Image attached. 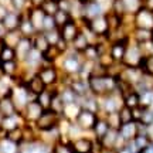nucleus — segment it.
Segmentation results:
<instances>
[{
    "mask_svg": "<svg viewBox=\"0 0 153 153\" xmlns=\"http://www.w3.org/2000/svg\"><path fill=\"white\" fill-rule=\"evenodd\" d=\"M26 87H27L28 91L33 94V95H36V97H37L38 94H41L44 89L47 88L45 87V84L41 81V78H40L37 74H34V75L26 82Z\"/></svg>",
    "mask_w": 153,
    "mask_h": 153,
    "instance_id": "a878e982",
    "label": "nucleus"
},
{
    "mask_svg": "<svg viewBox=\"0 0 153 153\" xmlns=\"http://www.w3.org/2000/svg\"><path fill=\"white\" fill-rule=\"evenodd\" d=\"M119 135L126 142H131L133 140V137L137 135V122L132 120V122H128V123H122L119 128Z\"/></svg>",
    "mask_w": 153,
    "mask_h": 153,
    "instance_id": "4be33fe9",
    "label": "nucleus"
},
{
    "mask_svg": "<svg viewBox=\"0 0 153 153\" xmlns=\"http://www.w3.org/2000/svg\"><path fill=\"white\" fill-rule=\"evenodd\" d=\"M53 1H57V3H60V1H61V0H53Z\"/></svg>",
    "mask_w": 153,
    "mask_h": 153,
    "instance_id": "0e129e2a",
    "label": "nucleus"
},
{
    "mask_svg": "<svg viewBox=\"0 0 153 153\" xmlns=\"http://www.w3.org/2000/svg\"><path fill=\"white\" fill-rule=\"evenodd\" d=\"M10 10V7L7 3H3V1H0V22H3V19L6 17V14L9 13Z\"/></svg>",
    "mask_w": 153,
    "mask_h": 153,
    "instance_id": "5fc2aeb1",
    "label": "nucleus"
},
{
    "mask_svg": "<svg viewBox=\"0 0 153 153\" xmlns=\"http://www.w3.org/2000/svg\"><path fill=\"white\" fill-rule=\"evenodd\" d=\"M98 114H95V112H91V111L88 109H84L82 108L81 112L78 114V116H76V119L74 120L76 125L81 128L84 132H91L94 129V126H95V123H97V120H98Z\"/></svg>",
    "mask_w": 153,
    "mask_h": 153,
    "instance_id": "0eeeda50",
    "label": "nucleus"
},
{
    "mask_svg": "<svg viewBox=\"0 0 153 153\" xmlns=\"http://www.w3.org/2000/svg\"><path fill=\"white\" fill-rule=\"evenodd\" d=\"M109 123H108V120L105 119L104 115H99L98 116V120H97V123L94 126V129L91 131L92 133V137L94 139H97V140H101L102 137L106 135V132L109 131Z\"/></svg>",
    "mask_w": 153,
    "mask_h": 153,
    "instance_id": "412c9836",
    "label": "nucleus"
},
{
    "mask_svg": "<svg viewBox=\"0 0 153 153\" xmlns=\"http://www.w3.org/2000/svg\"><path fill=\"white\" fill-rule=\"evenodd\" d=\"M6 47V44H4V41L3 40H0V55H1V53H3V48Z\"/></svg>",
    "mask_w": 153,
    "mask_h": 153,
    "instance_id": "680f3d73",
    "label": "nucleus"
},
{
    "mask_svg": "<svg viewBox=\"0 0 153 153\" xmlns=\"http://www.w3.org/2000/svg\"><path fill=\"white\" fill-rule=\"evenodd\" d=\"M54 28H58L57 24H55V20L53 16H45L43 23V31H50V30H54Z\"/></svg>",
    "mask_w": 153,
    "mask_h": 153,
    "instance_id": "864d4df0",
    "label": "nucleus"
},
{
    "mask_svg": "<svg viewBox=\"0 0 153 153\" xmlns=\"http://www.w3.org/2000/svg\"><path fill=\"white\" fill-rule=\"evenodd\" d=\"M123 1V6L126 9V13L129 14H135L140 7H142V0H122Z\"/></svg>",
    "mask_w": 153,
    "mask_h": 153,
    "instance_id": "a18cd8bd",
    "label": "nucleus"
},
{
    "mask_svg": "<svg viewBox=\"0 0 153 153\" xmlns=\"http://www.w3.org/2000/svg\"><path fill=\"white\" fill-rule=\"evenodd\" d=\"M4 136L11 140L13 143H16V145H22L23 140H24V132H23V126H19L16 129H13V131H9L4 133Z\"/></svg>",
    "mask_w": 153,
    "mask_h": 153,
    "instance_id": "4c0bfd02",
    "label": "nucleus"
},
{
    "mask_svg": "<svg viewBox=\"0 0 153 153\" xmlns=\"http://www.w3.org/2000/svg\"><path fill=\"white\" fill-rule=\"evenodd\" d=\"M45 34V37L48 40L50 45H55V44L60 41L61 34H60V28H54V30H50V31H43Z\"/></svg>",
    "mask_w": 153,
    "mask_h": 153,
    "instance_id": "603ef678",
    "label": "nucleus"
},
{
    "mask_svg": "<svg viewBox=\"0 0 153 153\" xmlns=\"http://www.w3.org/2000/svg\"><path fill=\"white\" fill-rule=\"evenodd\" d=\"M150 142H152V140H150V137H149L148 135H145V133H137L136 136L133 137V140H131V145L133 146V149L139 153L142 149L146 148Z\"/></svg>",
    "mask_w": 153,
    "mask_h": 153,
    "instance_id": "c9c22d12",
    "label": "nucleus"
},
{
    "mask_svg": "<svg viewBox=\"0 0 153 153\" xmlns=\"http://www.w3.org/2000/svg\"><path fill=\"white\" fill-rule=\"evenodd\" d=\"M4 34H6V28H4V26L1 24V22H0V40H3Z\"/></svg>",
    "mask_w": 153,
    "mask_h": 153,
    "instance_id": "052dcab7",
    "label": "nucleus"
},
{
    "mask_svg": "<svg viewBox=\"0 0 153 153\" xmlns=\"http://www.w3.org/2000/svg\"><path fill=\"white\" fill-rule=\"evenodd\" d=\"M27 17L30 19L31 24L34 26V28L38 31H43V23H44V19H45V14L44 11L41 10V7H30L27 11H26Z\"/></svg>",
    "mask_w": 153,
    "mask_h": 153,
    "instance_id": "a211bd4d",
    "label": "nucleus"
},
{
    "mask_svg": "<svg viewBox=\"0 0 153 153\" xmlns=\"http://www.w3.org/2000/svg\"><path fill=\"white\" fill-rule=\"evenodd\" d=\"M116 82H118V78L112 75L89 76L88 78L89 92L94 94L95 97H104L106 94L116 91Z\"/></svg>",
    "mask_w": 153,
    "mask_h": 153,
    "instance_id": "f257e3e1",
    "label": "nucleus"
},
{
    "mask_svg": "<svg viewBox=\"0 0 153 153\" xmlns=\"http://www.w3.org/2000/svg\"><path fill=\"white\" fill-rule=\"evenodd\" d=\"M43 53H40L38 50H36L33 47V50L28 53L27 58L23 61L22 64L26 70H30V71H36L37 72L40 70V67L43 65Z\"/></svg>",
    "mask_w": 153,
    "mask_h": 153,
    "instance_id": "dca6fc26",
    "label": "nucleus"
},
{
    "mask_svg": "<svg viewBox=\"0 0 153 153\" xmlns=\"http://www.w3.org/2000/svg\"><path fill=\"white\" fill-rule=\"evenodd\" d=\"M19 31H20L23 37H28V38H33L34 34L37 33V30L34 28V26L31 24V22H30V19L27 17L26 13H23L22 22H20V26H19Z\"/></svg>",
    "mask_w": 153,
    "mask_h": 153,
    "instance_id": "393cba45",
    "label": "nucleus"
},
{
    "mask_svg": "<svg viewBox=\"0 0 153 153\" xmlns=\"http://www.w3.org/2000/svg\"><path fill=\"white\" fill-rule=\"evenodd\" d=\"M82 58L85 61H98L99 58V50L97 44H89L87 48L81 53Z\"/></svg>",
    "mask_w": 153,
    "mask_h": 153,
    "instance_id": "58836bf2",
    "label": "nucleus"
},
{
    "mask_svg": "<svg viewBox=\"0 0 153 153\" xmlns=\"http://www.w3.org/2000/svg\"><path fill=\"white\" fill-rule=\"evenodd\" d=\"M14 87V79L0 74V98L11 97V91Z\"/></svg>",
    "mask_w": 153,
    "mask_h": 153,
    "instance_id": "c756f323",
    "label": "nucleus"
},
{
    "mask_svg": "<svg viewBox=\"0 0 153 153\" xmlns=\"http://www.w3.org/2000/svg\"><path fill=\"white\" fill-rule=\"evenodd\" d=\"M40 7H41V10L44 11L45 16H54L55 13L60 10L58 3H57V1H53V0H44Z\"/></svg>",
    "mask_w": 153,
    "mask_h": 153,
    "instance_id": "79ce46f5",
    "label": "nucleus"
},
{
    "mask_svg": "<svg viewBox=\"0 0 153 153\" xmlns=\"http://www.w3.org/2000/svg\"><path fill=\"white\" fill-rule=\"evenodd\" d=\"M11 99H13V102L16 105L17 111L22 112L30 101L36 99V95H33V94L28 91L27 87H26V84L16 82L14 87H13V91H11Z\"/></svg>",
    "mask_w": 153,
    "mask_h": 153,
    "instance_id": "7ed1b4c3",
    "label": "nucleus"
},
{
    "mask_svg": "<svg viewBox=\"0 0 153 153\" xmlns=\"http://www.w3.org/2000/svg\"><path fill=\"white\" fill-rule=\"evenodd\" d=\"M0 153H20V146L3 136L0 137Z\"/></svg>",
    "mask_w": 153,
    "mask_h": 153,
    "instance_id": "e433bc0d",
    "label": "nucleus"
},
{
    "mask_svg": "<svg viewBox=\"0 0 153 153\" xmlns=\"http://www.w3.org/2000/svg\"><path fill=\"white\" fill-rule=\"evenodd\" d=\"M89 44H91V43H89L88 37L85 36V33L81 30V31L78 33V36L74 38V41L71 43V48L74 50V51H76V53H79V54H81L82 51L87 48Z\"/></svg>",
    "mask_w": 153,
    "mask_h": 153,
    "instance_id": "2f4dec72",
    "label": "nucleus"
},
{
    "mask_svg": "<svg viewBox=\"0 0 153 153\" xmlns=\"http://www.w3.org/2000/svg\"><path fill=\"white\" fill-rule=\"evenodd\" d=\"M133 23H135V27L153 30V10L142 6L133 14Z\"/></svg>",
    "mask_w": 153,
    "mask_h": 153,
    "instance_id": "1a4fd4ad",
    "label": "nucleus"
},
{
    "mask_svg": "<svg viewBox=\"0 0 153 153\" xmlns=\"http://www.w3.org/2000/svg\"><path fill=\"white\" fill-rule=\"evenodd\" d=\"M143 7H148L153 10V0H143Z\"/></svg>",
    "mask_w": 153,
    "mask_h": 153,
    "instance_id": "bf43d9fd",
    "label": "nucleus"
},
{
    "mask_svg": "<svg viewBox=\"0 0 153 153\" xmlns=\"http://www.w3.org/2000/svg\"><path fill=\"white\" fill-rule=\"evenodd\" d=\"M13 60H17L16 50L13 48V47L6 45L4 48H3L1 55H0V62H3V61H13Z\"/></svg>",
    "mask_w": 153,
    "mask_h": 153,
    "instance_id": "09e8293b",
    "label": "nucleus"
},
{
    "mask_svg": "<svg viewBox=\"0 0 153 153\" xmlns=\"http://www.w3.org/2000/svg\"><path fill=\"white\" fill-rule=\"evenodd\" d=\"M118 137H119V131H118V129H109V131L106 132V135L99 140V143H101V146H102V148L115 149Z\"/></svg>",
    "mask_w": 153,
    "mask_h": 153,
    "instance_id": "bb28decb",
    "label": "nucleus"
},
{
    "mask_svg": "<svg viewBox=\"0 0 153 153\" xmlns=\"http://www.w3.org/2000/svg\"><path fill=\"white\" fill-rule=\"evenodd\" d=\"M51 153H74V152H72V148L70 143L58 140V142H55L51 146Z\"/></svg>",
    "mask_w": 153,
    "mask_h": 153,
    "instance_id": "49530a36",
    "label": "nucleus"
},
{
    "mask_svg": "<svg viewBox=\"0 0 153 153\" xmlns=\"http://www.w3.org/2000/svg\"><path fill=\"white\" fill-rule=\"evenodd\" d=\"M143 58H145V54H143L140 45L135 41H129L128 47H126V53L125 57L122 60V64L125 67H135V68H139L140 64H142Z\"/></svg>",
    "mask_w": 153,
    "mask_h": 153,
    "instance_id": "20e7f679",
    "label": "nucleus"
},
{
    "mask_svg": "<svg viewBox=\"0 0 153 153\" xmlns=\"http://www.w3.org/2000/svg\"><path fill=\"white\" fill-rule=\"evenodd\" d=\"M139 68H140L145 74H149V75L153 76V54L145 55V58H143L142 64H140Z\"/></svg>",
    "mask_w": 153,
    "mask_h": 153,
    "instance_id": "de8ad7c7",
    "label": "nucleus"
},
{
    "mask_svg": "<svg viewBox=\"0 0 153 153\" xmlns=\"http://www.w3.org/2000/svg\"><path fill=\"white\" fill-rule=\"evenodd\" d=\"M26 123L24 119H23V115L20 112H17L14 115H9V116H3L1 120H0V131L6 132L9 131H13V129H16L19 126H23Z\"/></svg>",
    "mask_w": 153,
    "mask_h": 153,
    "instance_id": "2eb2a0df",
    "label": "nucleus"
},
{
    "mask_svg": "<svg viewBox=\"0 0 153 153\" xmlns=\"http://www.w3.org/2000/svg\"><path fill=\"white\" fill-rule=\"evenodd\" d=\"M14 50H16L17 61H19V62H23V61L27 58L28 53L33 50V40L28 37H22Z\"/></svg>",
    "mask_w": 153,
    "mask_h": 153,
    "instance_id": "6ab92c4d",
    "label": "nucleus"
},
{
    "mask_svg": "<svg viewBox=\"0 0 153 153\" xmlns=\"http://www.w3.org/2000/svg\"><path fill=\"white\" fill-rule=\"evenodd\" d=\"M22 17H23V13H19V11H14V10H9V13L6 14V17L3 19V22H1V24H3L6 28V31L19 30Z\"/></svg>",
    "mask_w": 153,
    "mask_h": 153,
    "instance_id": "aec40b11",
    "label": "nucleus"
},
{
    "mask_svg": "<svg viewBox=\"0 0 153 153\" xmlns=\"http://www.w3.org/2000/svg\"><path fill=\"white\" fill-rule=\"evenodd\" d=\"M81 31V24L78 20H70L68 23H65L62 27H60V34L61 38L67 41L68 44H71L74 41V38L78 36V33Z\"/></svg>",
    "mask_w": 153,
    "mask_h": 153,
    "instance_id": "f8f14e48",
    "label": "nucleus"
},
{
    "mask_svg": "<svg viewBox=\"0 0 153 153\" xmlns=\"http://www.w3.org/2000/svg\"><path fill=\"white\" fill-rule=\"evenodd\" d=\"M104 116H105V119L108 120L111 129H118V131H119L122 122H120V118H119V114H118V112H111V114H106V115H104Z\"/></svg>",
    "mask_w": 153,
    "mask_h": 153,
    "instance_id": "c03bdc74",
    "label": "nucleus"
},
{
    "mask_svg": "<svg viewBox=\"0 0 153 153\" xmlns=\"http://www.w3.org/2000/svg\"><path fill=\"white\" fill-rule=\"evenodd\" d=\"M142 114H143V108L142 106H137V108H133L132 109V115H133V120L135 122H139L140 118H142Z\"/></svg>",
    "mask_w": 153,
    "mask_h": 153,
    "instance_id": "6e6d98bb",
    "label": "nucleus"
},
{
    "mask_svg": "<svg viewBox=\"0 0 153 153\" xmlns=\"http://www.w3.org/2000/svg\"><path fill=\"white\" fill-rule=\"evenodd\" d=\"M139 153H153V142H150L145 149H142Z\"/></svg>",
    "mask_w": 153,
    "mask_h": 153,
    "instance_id": "13d9d810",
    "label": "nucleus"
},
{
    "mask_svg": "<svg viewBox=\"0 0 153 153\" xmlns=\"http://www.w3.org/2000/svg\"><path fill=\"white\" fill-rule=\"evenodd\" d=\"M60 119H61V116L54 114L53 111L45 109L43 114H41V116L38 118V120L36 122V128H37L38 132L48 131V129H51V128H54V126L58 125Z\"/></svg>",
    "mask_w": 153,
    "mask_h": 153,
    "instance_id": "9d476101",
    "label": "nucleus"
},
{
    "mask_svg": "<svg viewBox=\"0 0 153 153\" xmlns=\"http://www.w3.org/2000/svg\"><path fill=\"white\" fill-rule=\"evenodd\" d=\"M122 98H123V105L128 106V108H131V109L140 106V94L137 92V91H135V89L131 91V92L125 94Z\"/></svg>",
    "mask_w": 153,
    "mask_h": 153,
    "instance_id": "f704fd0d",
    "label": "nucleus"
},
{
    "mask_svg": "<svg viewBox=\"0 0 153 153\" xmlns=\"http://www.w3.org/2000/svg\"><path fill=\"white\" fill-rule=\"evenodd\" d=\"M23 36L20 34L19 30H13V31H6L4 37H3V41H4L6 45H9V47H13V48H16V45L19 44L20 41V38Z\"/></svg>",
    "mask_w": 153,
    "mask_h": 153,
    "instance_id": "ea45409f",
    "label": "nucleus"
},
{
    "mask_svg": "<svg viewBox=\"0 0 153 153\" xmlns=\"http://www.w3.org/2000/svg\"><path fill=\"white\" fill-rule=\"evenodd\" d=\"M118 153H137L135 149H133V146L131 145V142H128L123 146V148H120V149H118Z\"/></svg>",
    "mask_w": 153,
    "mask_h": 153,
    "instance_id": "4d7b16f0",
    "label": "nucleus"
},
{
    "mask_svg": "<svg viewBox=\"0 0 153 153\" xmlns=\"http://www.w3.org/2000/svg\"><path fill=\"white\" fill-rule=\"evenodd\" d=\"M118 114H119V118H120V122H122V123H128V122H132V120H133L132 109L128 108V106H125V105L118 111Z\"/></svg>",
    "mask_w": 153,
    "mask_h": 153,
    "instance_id": "3c124183",
    "label": "nucleus"
},
{
    "mask_svg": "<svg viewBox=\"0 0 153 153\" xmlns=\"http://www.w3.org/2000/svg\"><path fill=\"white\" fill-rule=\"evenodd\" d=\"M98 98H99V106H101L99 115L118 112L123 106V98H122V95L118 91H114V92L106 94L104 97H98Z\"/></svg>",
    "mask_w": 153,
    "mask_h": 153,
    "instance_id": "f03ea898",
    "label": "nucleus"
},
{
    "mask_svg": "<svg viewBox=\"0 0 153 153\" xmlns=\"http://www.w3.org/2000/svg\"><path fill=\"white\" fill-rule=\"evenodd\" d=\"M81 105L78 104V102H72V104H65V108H64V114H62V118L67 120H74L76 119V116L78 114L81 112Z\"/></svg>",
    "mask_w": 153,
    "mask_h": 153,
    "instance_id": "473e14b6",
    "label": "nucleus"
},
{
    "mask_svg": "<svg viewBox=\"0 0 153 153\" xmlns=\"http://www.w3.org/2000/svg\"><path fill=\"white\" fill-rule=\"evenodd\" d=\"M7 4L10 7V10L19 11V13H26L31 7L30 6V0H9Z\"/></svg>",
    "mask_w": 153,
    "mask_h": 153,
    "instance_id": "a19ab883",
    "label": "nucleus"
},
{
    "mask_svg": "<svg viewBox=\"0 0 153 153\" xmlns=\"http://www.w3.org/2000/svg\"><path fill=\"white\" fill-rule=\"evenodd\" d=\"M94 143H95L94 137L84 135V136H79L76 139H74V140H71L70 145H71L74 153H92Z\"/></svg>",
    "mask_w": 153,
    "mask_h": 153,
    "instance_id": "4468645a",
    "label": "nucleus"
},
{
    "mask_svg": "<svg viewBox=\"0 0 153 153\" xmlns=\"http://www.w3.org/2000/svg\"><path fill=\"white\" fill-rule=\"evenodd\" d=\"M53 95H54V89L53 88H45L41 94H38L36 97V101L43 106V109H50V105H51V99H53Z\"/></svg>",
    "mask_w": 153,
    "mask_h": 153,
    "instance_id": "72a5a7b5",
    "label": "nucleus"
},
{
    "mask_svg": "<svg viewBox=\"0 0 153 153\" xmlns=\"http://www.w3.org/2000/svg\"><path fill=\"white\" fill-rule=\"evenodd\" d=\"M53 17H54L55 24H57V27H58V28L62 27V26H64L65 23H68L70 20H72L71 14H70L68 11H64V10H58Z\"/></svg>",
    "mask_w": 153,
    "mask_h": 153,
    "instance_id": "37998d69",
    "label": "nucleus"
},
{
    "mask_svg": "<svg viewBox=\"0 0 153 153\" xmlns=\"http://www.w3.org/2000/svg\"><path fill=\"white\" fill-rule=\"evenodd\" d=\"M129 41H131V37L123 38V40H118V41H112L109 44V50L108 51H109V55L112 57V60L115 62H122Z\"/></svg>",
    "mask_w": 153,
    "mask_h": 153,
    "instance_id": "ddd939ff",
    "label": "nucleus"
},
{
    "mask_svg": "<svg viewBox=\"0 0 153 153\" xmlns=\"http://www.w3.org/2000/svg\"><path fill=\"white\" fill-rule=\"evenodd\" d=\"M101 14H105V10L98 0H88V1H84L82 20L88 22V20H92V19L101 16Z\"/></svg>",
    "mask_w": 153,
    "mask_h": 153,
    "instance_id": "9b49d317",
    "label": "nucleus"
},
{
    "mask_svg": "<svg viewBox=\"0 0 153 153\" xmlns=\"http://www.w3.org/2000/svg\"><path fill=\"white\" fill-rule=\"evenodd\" d=\"M70 87L74 89V92L78 95V97H84L89 94V87H88V79H84L79 75H75L72 78Z\"/></svg>",
    "mask_w": 153,
    "mask_h": 153,
    "instance_id": "5701e85b",
    "label": "nucleus"
},
{
    "mask_svg": "<svg viewBox=\"0 0 153 153\" xmlns=\"http://www.w3.org/2000/svg\"><path fill=\"white\" fill-rule=\"evenodd\" d=\"M0 1H3V3H7V1H9V0H0Z\"/></svg>",
    "mask_w": 153,
    "mask_h": 153,
    "instance_id": "e2e57ef3",
    "label": "nucleus"
},
{
    "mask_svg": "<svg viewBox=\"0 0 153 153\" xmlns=\"http://www.w3.org/2000/svg\"><path fill=\"white\" fill-rule=\"evenodd\" d=\"M44 112L43 106L38 104L36 99L33 101H30L27 105H26V108L20 112L23 115V119L26 123H31V125H36V122L38 120V118L41 116V114Z\"/></svg>",
    "mask_w": 153,
    "mask_h": 153,
    "instance_id": "6e6552de",
    "label": "nucleus"
},
{
    "mask_svg": "<svg viewBox=\"0 0 153 153\" xmlns=\"http://www.w3.org/2000/svg\"><path fill=\"white\" fill-rule=\"evenodd\" d=\"M16 105L13 102L11 97H4V98H0V114L1 116H9V115H14L17 114Z\"/></svg>",
    "mask_w": 153,
    "mask_h": 153,
    "instance_id": "c85d7f7f",
    "label": "nucleus"
},
{
    "mask_svg": "<svg viewBox=\"0 0 153 153\" xmlns=\"http://www.w3.org/2000/svg\"><path fill=\"white\" fill-rule=\"evenodd\" d=\"M140 123H143L145 126H152L153 125V106L152 108H143L142 118L139 120Z\"/></svg>",
    "mask_w": 153,
    "mask_h": 153,
    "instance_id": "8fccbe9b",
    "label": "nucleus"
},
{
    "mask_svg": "<svg viewBox=\"0 0 153 153\" xmlns=\"http://www.w3.org/2000/svg\"><path fill=\"white\" fill-rule=\"evenodd\" d=\"M33 40V47L36 50H38L40 53H45L47 50H48L50 47V43L48 40H47V37H45V34L43 33V31H38V33L34 34V37L31 38Z\"/></svg>",
    "mask_w": 153,
    "mask_h": 153,
    "instance_id": "7c9ffc66",
    "label": "nucleus"
},
{
    "mask_svg": "<svg viewBox=\"0 0 153 153\" xmlns=\"http://www.w3.org/2000/svg\"><path fill=\"white\" fill-rule=\"evenodd\" d=\"M84 24L87 26L95 36L98 37H106L109 33V26H108V20H106V14H101V16L95 17L92 20H82Z\"/></svg>",
    "mask_w": 153,
    "mask_h": 153,
    "instance_id": "423d86ee",
    "label": "nucleus"
},
{
    "mask_svg": "<svg viewBox=\"0 0 153 153\" xmlns=\"http://www.w3.org/2000/svg\"><path fill=\"white\" fill-rule=\"evenodd\" d=\"M54 89V95H53V99H51V105H50V111H53L54 114H57L58 116H62L64 114V108H65V102L62 101V98L60 97V94L57 91V88L53 87Z\"/></svg>",
    "mask_w": 153,
    "mask_h": 153,
    "instance_id": "cd10ccee",
    "label": "nucleus"
},
{
    "mask_svg": "<svg viewBox=\"0 0 153 153\" xmlns=\"http://www.w3.org/2000/svg\"><path fill=\"white\" fill-rule=\"evenodd\" d=\"M22 70H23L22 62H19L17 60L0 62V71H1V74L11 78V79H16L17 76L22 74Z\"/></svg>",
    "mask_w": 153,
    "mask_h": 153,
    "instance_id": "f3484780",
    "label": "nucleus"
},
{
    "mask_svg": "<svg viewBox=\"0 0 153 153\" xmlns=\"http://www.w3.org/2000/svg\"><path fill=\"white\" fill-rule=\"evenodd\" d=\"M57 88V91L60 94V97L62 98V101L65 102V104H72V102H76L78 101V95L74 92V89L71 87H68V85H54Z\"/></svg>",
    "mask_w": 153,
    "mask_h": 153,
    "instance_id": "b1692460",
    "label": "nucleus"
},
{
    "mask_svg": "<svg viewBox=\"0 0 153 153\" xmlns=\"http://www.w3.org/2000/svg\"><path fill=\"white\" fill-rule=\"evenodd\" d=\"M37 75L41 78V81L45 84L47 88H53L58 85L61 81V71L57 65H43L37 71Z\"/></svg>",
    "mask_w": 153,
    "mask_h": 153,
    "instance_id": "39448f33",
    "label": "nucleus"
}]
</instances>
